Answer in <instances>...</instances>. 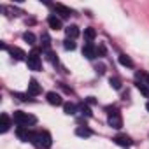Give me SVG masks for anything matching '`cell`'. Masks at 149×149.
Wrapping results in <instances>:
<instances>
[{
	"instance_id": "cell-1",
	"label": "cell",
	"mask_w": 149,
	"mask_h": 149,
	"mask_svg": "<svg viewBox=\"0 0 149 149\" xmlns=\"http://www.w3.org/2000/svg\"><path fill=\"white\" fill-rule=\"evenodd\" d=\"M13 121H14L18 126H26V128H28V125H35V123H37V118L32 116V114H28V112L16 111V112L13 114Z\"/></svg>"
},
{
	"instance_id": "cell-2",
	"label": "cell",
	"mask_w": 149,
	"mask_h": 149,
	"mask_svg": "<svg viewBox=\"0 0 149 149\" xmlns=\"http://www.w3.org/2000/svg\"><path fill=\"white\" fill-rule=\"evenodd\" d=\"M33 144H35L37 147L49 149V147L53 146V137H51V133H49V132H46V130H42V132H37Z\"/></svg>"
},
{
	"instance_id": "cell-3",
	"label": "cell",
	"mask_w": 149,
	"mask_h": 149,
	"mask_svg": "<svg viewBox=\"0 0 149 149\" xmlns=\"http://www.w3.org/2000/svg\"><path fill=\"white\" fill-rule=\"evenodd\" d=\"M26 65H28V68H30V70H40L42 61H40V56H39V49H33L32 53H28Z\"/></svg>"
},
{
	"instance_id": "cell-4",
	"label": "cell",
	"mask_w": 149,
	"mask_h": 149,
	"mask_svg": "<svg viewBox=\"0 0 149 149\" xmlns=\"http://www.w3.org/2000/svg\"><path fill=\"white\" fill-rule=\"evenodd\" d=\"M16 135H18V139L23 140V142H33L37 133H35V132H30L26 126H18V128H16Z\"/></svg>"
},
{
	"instance_id": "cell-5",
	"label": "cell",
	"mask_w": 149,
	"mask_h": 149,
	"mask_svg": "<svg viewBox=\"0 0 149 149\" xmlns=\"http://www.w3.org/2000/svg\"><path fill=\"white\" fill-rule=\"evenodd\" d=\"M109 126H112V128H116V130H119L121 126H123V118H121V112L119 111H112V112H109Z\"/></svg>"
},
{
	"instance_id": "cell-6",
	"label": "cell",
	"mask_w": 149,
	"mask_h": 149,
	"mask_svg": "<svg viewBox=\"0 0 149 149\" xmlns=\"http://www.w3.org/2000/svg\"><path fill=\"white\" fill-rule=\"evenodd\" d=\"M83 56L88 58V60L97 58V47H95L93 42H86V44H84V47H83Z\"/></svg>"
},
{
	"instance_id": "cell-7",
	"label": "cell",
	"mask_w": 149,
	"mask_h": 149,
	"mask_svg": "<svg viewBox=\"0 0 149 149\" xmlns=\"http://www.w3.org/2000/svg\"><path fill=\"white\" fill-rule=\"evenodd\" d=\"M46 98H47V102L51 104V105H63V98H61V95L60 93H56V91H49L47 95H46Z\"/></svg>"
},
{
	"instance_id": "cell-8",
	"label": "cell",
	"mask_w": 149,
	"mask_h": 149,
	"mask_svg": "<svg viewBox=\"0 0 149 149\" xmlns=\"http://www.w3.org/2000/svg\"><path fill=\"white\" fill-rule=\"evenodd\" d=\"M47 25H49V28H53V30H61V28H63L61 19H60L56 14H49V16H47Z\"/></svg>"
},
{
	"instance_id": "cell-9",
	"label": "cell",
	"mask_w": 149,
	"mask_h": 149,
	"mask_svg": "<svg viewBox=\"0 0 149 149\" xmlns=\"http://www.w3.org/2000/svg\"><path fill=\"white\" fill-rule=\"evenodd\" d=\"M40 91H42L40 84H39V83H37L35 79H30V83H28V91H26V93H28L30 97H37V95H39Z\"/></svg>"
},
{
	"instance_id": "cell-10",
	"label": "cell",
	"mask_w": 149,
	"mask_h": 149,
	"mask_svg": "<svg viewBox=\"0 0 149 149\" xmlns=\"http://www.w3.org/2000/svg\"><path fill=\"white\" fill-rule=\"evenodd\" d=\"M112 140H114L118 146H121V147H130V146L133 144V140H132L128 135H116Z\"/></svg>"
},
{
	"instance_id": "cell-11",
	"label": "cell",
	"mask_w": 149,
	"mask_h": 149,
	"mask_svg": "<svg viewBox=\"0 0 149 149\" xmlns=\"http://www.w3.org/2000/svg\"><path fill=\"white\" fill-rule=\"evenodd\" d=\"M7 51H9V54H11L14 60H18V61H19V60H26V58H28V54H25V51H23V49H19V47H9Z\"/></svg>"
},
{
	"instance_id": "cell-12",
	"label": "cell",
	"mask_w": 149,
	"mask_h": 149,
	"mask_svg": "<svg viewBox=\"0 0 149 149\" xmlns=\"http://www.w3.org/2000/svg\"><path fill=\"white\" fill-rule=\"evenodd\" d=\"M65 33H67V39H72V40H74V39L79 37L81 32H79V26H77V25H68V26L65 28Z\"/></svg>"
},
{
	"instance_id": "cell-13",
	"label": "cell",
	"mask_w": 149,
	"mask_h": 149,
	"mask_svg": "<svg viewBox=\"0 0 149 149\" xmlns=\"http://www.w3.org/2000/svg\"><path fill=\"white\" fill-rule=\"evenodd\" d=\"M53 9H54V13L60 14L61 18H68V16L72 14V9H68V7H65V6H61V4H54Z\"/></svg>"
},
{
	"instance_id": "cell-14",
	"label": "cell",
	"mask_w": 149,
	"mask_h": 149,
	"mask_svg": "<svg viewBox=\"0 0 149 149\" xmlns=\"http://www.w3.org/2000/svg\"><path fill=\"white\" fill-rule=\"evenodd\" d=\"M9 128H11V118L7 114H2L0 116V132L6 133V132H9Z\"/></svg>"
},
{
	"instance_id": "cell-15",
	"label": "cell",
	"mask_w": 149,
	"mask_h": 149,
	"mask_svg": "<svg viewBox=\"0 0 149 149\" xmlns=\"http://www.w3.org/2000/svg\"><path fill=\"white\" fill-rule=\"evenodd\" d=\"M63 111H65V114L74 116V114L79 111V107H77L76 104H72V102H65V104H63Z\"/></svg>"
},
{
	"instance_id": "cell-16",
	"label": "cell",
	"mask_w": 149,
	"mask_h": 149,
	"mask_svg": "<svg viewBox=\"0 0 149 149\" xmlns=\"http://www.w3.org/2000/svg\"><path fill=\"white\" fill-rule=\"evenodd\" d=\"M40 46H42V49L49 51V47H51V37H49L47 32H44V33L40 35Z\"/></svg>"
},
{
	"instance_id": "cell-17",
	"label": "cell",
	"mask_w": 149,
	"mask_h": 149,
	"mask_svg": "<svg viewBox=\"0 0 149 149\" xmlns=\"http://www.w3.org/2000/svg\"><path fill=\"white\" fill-rule=\"evenodd\" d=\"M91 130L90 128H86V126H77L76 128V135L77 137H83V139H86V137H91Z\"/></svg>"
},
{
	"instance_id": "cell-18",
	"label": "cell",
	"mask_w": 149,
	"mask_h": 149,
	"mask_svg": "<svg viewBox=\"0 0 149 149\" xmlns=\"http://www.w3.org/2000/svg\"><path fill=\"white\" fill-rule=\"evenodd\" d=\"M119 63L123 65V67H128V68H133V61H132V58L130 56H126V54H119Z\"/></svg>"
},
{
	"instance_id": "cell-19",
	"label": "cell",
	"mask_w": 149,
	"mask_h": 149,
	"mask_svg": "<svg viewBox=\"0 0 149 149\" xmlns=\"http://www.w3.org/2000/svg\"><path fill=\"white\" fill-rule=\"evenodd\" d=\"M79 107V112L83 114V116H86V118H91L93 116V112H91V109H90V105L86 104V102H83L81 105H77Z\"/></svg>"
},
{
	"instance_id": "cell-20",
	"label": "cell",
	"mask_w": 149,
	"mask_h": 149,
	"mask_svg": "<svg viewBox=\"0 0 149 149\" xmlns=\"http://www.w3.org/2000/svg\"><path fill=\"white\" fill-rule=\"evenodd\" d=\"M95 37H97V32H95V28H84V39H86L88 42H91Z\"/></svg>"
},
{
	"instance_id": "cell-21",
	"label": "cell",
	"mask_w": 149,
	"mask_h": 149,
	"mask_svg": "<svg viewBox=\"0 0 149 149\" xmlns=\"http://www.w3.org/2000/svg\"><path fill=\"white\" fill-rule=\"evenodd\" d=\"M137 90H139V91H140L146 98H149V88H147L142 81H137Z\"/></svg>"
},
{
	"instance_id": "cell-22",
	"label": "cell",
	"mask_w": 149,
	"mask_h": 149,
	"mask_svg": "<svg viewBox=\"0 0 149 149\" xmlns=\"http://www.w3.org/2000/svg\"><path fill=\"white\" fill-rule=\"evenodd\" d=\"M23 40H25V42H28L30 46H33L37 39H35V35H33L32 32H25V33H23Z\"/></svg>"
},
{
	"instance_id": "cell-23",
	"label": "cell",
	"mask_w": 149,
	"mask_h": 149,
	"mask_svg": "<svg viewBox=\"0 0 149 149\" xmlns=\"http://www.w3.org/2000/svg\"><path fill=\"white\" fill-rule=\"evenodd\" d=\"M63 47H65L67 51H74V49H76V42H74L72 39H65V40H63Z\"/></svg>"
},
{
	"instance_id": "cell-24",
	"label": "cell",
	"mask_w": 149,
	"mask_h": 149,
	"mask_svg": "<svg viewBox=\"0 0 149 149\" xmlns=\"http://www.w3.org/2000/svg\"><path fill=\"white\" fill-rule=\"evenodd\" d=\"M13 97L14 98H18V100H21V102H28V93H19V91H13Z\"/></svg>"
},
{
	"instance_id": "cell-25",
	"label": "cell",
	"mask_w": 149,
	"mask_h": 149,
	"mask_svg": "<svg viewBox=\"0 0 149 149\" xmlns=\"http://www.w3.org/2000/svg\"><path fill=\"white\" fill-rule=\"evenodd\" d=\"M109 84H111L114 90H121V81H119V77H111V79H109Z\"/></svg>"
},
{
	"instance_id": "cell-26",
	"label": "cell",
	"mask_w": 149,
	"mask_h": 149,
	"mask_svg": "<svg viewBox=\"0 0 149 149\" xmlns=\"http://www.w3.org/2000/svg\"><path fill=\"white\" fill-rule=\"evenodd\" d=\"M46 54H47V56H46V58H47V60H49V61H51V63H53V65H58V58H56V54H54V53H53V51H47V53H46Z\"/></svg>"
},
{
	"instance_id": "cell-27",
	"label": "cell",
	"mask_w": 149,
	"mask_h": 149,
	"mask_svg": "<svg viewBox=\"0 0 149 149\" xmlns=\"http://www.w3.org/2000/svg\"><path fill=\"white\" fill-rule=\"evenodd\" d=\"M86 104H88V105H95V104H97V98H95V97H88V98H86Z\"/></svg>"
},
{
	"instance_id": "cell-28",
	"label": "cell",
	"mask_w": 149,
	"mask_h": 149,
	"mask_svg": "<svg viewBox=\"0 0 149 149\" xmlns=\"http://www.w3.org/2000/svg\"><path fill=\"white\" fill-rule=\"evenodd\" d=\"M144 79H146V83H147V86H149V74H144Z\"/></svg>"
},
{
	"instance_id": "cell-29",
	"label": "cell",
	"mask_w": 149,
	"mask_h": 149,
	"mask_svg": "<svg viewBox=\"0 0 149 149\" xmlns=\"http://www.w3.org/2000/svg\"><path fill=\"white\" fill-rule=\"evenodd\" d=\"M146 109H147V111H149V102H147V104H146Z\"/></svg>"
}]
</instances>
